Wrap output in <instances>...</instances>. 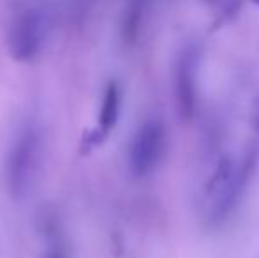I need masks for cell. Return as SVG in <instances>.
I'll return each instance as SVG.
<instances>
[{
  "label": "cell",
  "instance_id": "obj_6",
  "mask_svg": "<svg viewBox=\"0 0 259 258\" xmlns=\"http://www.w3.org/2000/svg\"><path fill=\"white\" fill-rule=\"evenodd\" d=\"M215 7H217L219 14L222 16H231L233 13H236L242 4V0H210Z\"/></svg>",
  "mask_w": 259,
  "mask_h": 258
},
{
  "label": "cell",
  "instance_id": "obj_4",
  "mask_svg": "<svg viewBox=\"0 0 259 258\" xmlns=\"http://www.w3.org/2000/svg\"><path fill=\"white\" fill-rule=\"evenodd\" d=\"M198 50L189 46L178 55L175 65V101L177 110L184 121H191L196 112V99H198Z\"/></svg>",
  "mask_w": 259,
  "mask_h": 258
},
{
  "label": "cell",
  "instance_id": "obj_5",
  "mask_svg": "<svg viewBox=\"0 0 259 258\" xmlns=\"http://www.w3.org/2000/svg\"><path fill=\"white\" fill-rule=\"evenodd\" d=\"M118 112H120V92L115 85H111L106 90L103 97V104H101V112H99V128L108 133L116 124Z\"/></svg>",
  "mask_w": 259,
  "mask_h": 258
},
{
  "label": "cell",
  "instance_id": "obj_2",
  "mask_svg": "<svg viewBox=\"0 0 259 258\" xmlns=\"http://www.w3.org/2000/svg\"><path fill=\"white\" fill-rule=\"evenodd\" d=\"M39 134L34 128L18 134L7 156V180L14 193H23L32 184L39 165Z\"/></svg>",
  "mask_w": 259,
  "mask_h": 258
},
{
  "label": "cell",
  "instance_id": "obj_7",
  "mask_svg": "<svg viewBox=\"0 0 259 258\" xmlns=\"http://www.w3.org/2000/svg\"><path fill=\"white\" fill-rule=\"evenodd\" d=\"M252 124H254V129L259 133V101L256 104V108H254V114H252Z\"/></svg>",
  "mask_w": 259,
  "mask_h": 258
},
{
  "label": "cell",
  "instance_id": "obj_8",
  "mask_svg": "<svg viewBox=\"0 0 259 258\" xmlns=\"http://www.w3.org/2000/svg\"><path fill=\"white\" fill-rule=\"evenodd\" d=\"M48 258H65L62 251H53L52 255H48Z\"/></svg>",
  "mask_w": 259,
  "mask_h": 258
},
{
  "label": "cell",
  "instance_id": "obj_1",
  "mask_svg": "<svg viewBox=\"0 0 259 258\" xmlns=\"http://www.w3.org/2000/svg\"><path fill=\"white\" fill-rule=\"evenodd\" d=\"M242 179L231 158H222L211 172L203 191V207L210 221H219L233 209Z\"/></svg>",
  "mask_w": 259,
  "mask_h": 258
},
{
  "label": "cell",
  "instance_id": "obj_3",
  "mask_svg": "<svg viewBox=\"0 0 259 258\" xmlns=\"http://www.w3.org/2000/svg\"><path fill=\"white\" fill-rule=\"evenodd\" d=\"M166 131L159 121H148L136 131L129 149V166L136 177H147L164 154Z\"/></svg>",
  "mask_w": 259,
  "mask_h": 258
}]
</instances>
